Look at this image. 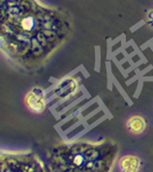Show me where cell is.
<instances>
[{"label": "cell", "mask_w": 153, "mask_h": 172, "mask_svg": "<svg viewBox=\"0 0 153 172\" xmlns=\"http://www.w3.org/2000/svg\"><path fill=\"white\" fill-rule=\"evenodd\" d=\"M141 165V161L136 156L127 155L121 158L120 160V168L122 171L134 172L138 171Z\"/></svg>", "instance_id": "cell-2"}, {"label": "cell", "mask_w": 153, "mask_h": 172, "mask_svg": "<svg viewBox=\"0 0 153 172\" xmlns=\"http://www.w3.org/2000/svg\"><path fill=\"white\" fill-rule=\"evenodd\" d=\"M145 127H146L145 120L142 116H139V115L132 116L127 122L128 130L131 131V133L135 134V135L142 134L145 130Z\"/></svg>", "instance_id": "cell-3"}, {"label": "cell", "mask_w": 153, "mask_h": 172, "mask_svg": "<svg viewBox=\"0 0 153 172\" xmlns=\"http://www.w3.org/2000/svg\"><path fill=\"white\" fill-rule=\"evenodd\" d=\"M26 104L35 112H41L45 108L44 92L40 88L32 89L26 96Z\"/></svg>", "instance_id": "cell-1"}]
</instances>
